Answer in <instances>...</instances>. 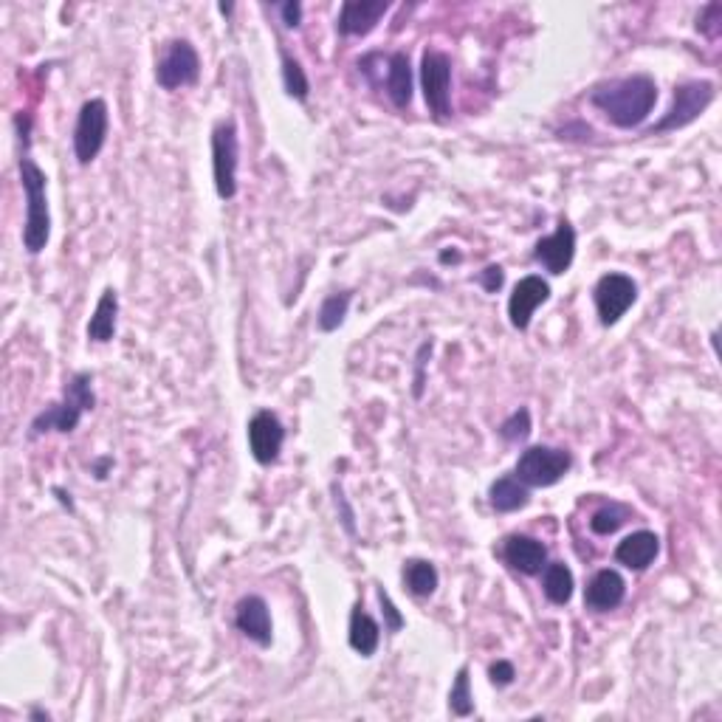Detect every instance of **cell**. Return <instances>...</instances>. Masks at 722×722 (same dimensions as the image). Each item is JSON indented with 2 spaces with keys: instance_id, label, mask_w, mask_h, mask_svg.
I'll return each mask as SVG.
<instances>
[{
  "instance_id": "cell-1",
  "label": "cell",
  "mask_w": 722,
  "mask_h": 722,
  "mask_svg": "<svg viewBox=\"0 0 722 722\" xmlns=\"http://www.w3.org/2000/svg\"><path fill=\"white\" fill-rule=\"evenodd\" d=\"M590 102H593V108H598L610 119V125L632 130V127L644 125L649 113L655 110L658 85L646 74L610 79V82H601L590 91Z\"/></svg>"
},
{
  "instance_id": "cell-2",
  "label": "cell",
  "mask_w": 722,
  "mask_h": 722,
  "mask_svg": "<svg viewBox=\"0 0 722 722\" xmlns=\"http://www.w3.org/2000/svg\"><path fill=\"white\" fill-rule=\"evenodd\" d=\"M20 187L26 195V226H23V249L29 254H40L51 237V212H48V178L29 156V147H23L20 161Z\"/></svg>"
},
{
  "instance_id": "cell-3",
  "label": "cell",
  "mask_w": 722,
  "mask_h": 722,
  "mask_svg": "<svg viewBox=\"0 0 722 722\" xmlns=\"http://www.w3.org/2000/svg\"><path fill=\"white\" fill-rule=\"evenodd\" d=\"M96 407L94 395V378L91 373H77V376L68 378L65 384L63 398L54 401L51 407H46L29 426V438H40L46 432H60L68 435L74 432L82 421L85 412H91Z\"/></svg>"
},
{
  "instance_id": "cell-4",
  "label": "cell",
  "mask_w": 722,
  "mask_h": 722,
  "mask_svg": "<svg viewBox=\"0 0 722 722\" xmlns=\"http://www.w3.org/2000/svg\"><path fill=\"white\" fill-rule=\"evenodd\" d=\"M717 96V85L711 79H689V82H680L672 94V108L663 113L658 125L649 127V136L655 133H669V130H683L691 122H697L708 105L714 102Z\"/></svg>"
},
{
  "instance_id": "cell-5",
  "label": "cell",
  "mask_w": 722,
  "mask_h": 722,
  "mask_svg": "<svg viewBox=\"0 0 722 722\" xmlns=\"http://www.w3.org/2000/svg\"><path fill=\"white\" fill-rule=\"evenodd\" d=\"M573 466V457L567 449L556 446H528L519 455L514 466V477L528 488H548L556 486Z\"/></svg>"
},
{
  "instance_id": "cell-6",
  "label": "cell",
  "mask_w": 722,
  "mask_h": 722,
  "mask_svg": "<svg viewBox=\"0 0 722 722\" xmlns=\"http://www.w3.org/2000/svg\"><path fill=\"white\" fill-rule=\"evenodd\" d=\"M237 164H240V139L235 119H223L212 130V175L220 201H232L237 195Z\"/></svg>"
},
{
  "instance_id": "cell-7",
  "label": "cell",
  "mask_w": 722,
  "mask_h": 722,
  "mask_svg": "<svg viewBox=\"0 0 722 722\" xmlns=\"http://www.w3.org/2000/svg\"><path fill=\"white\" fill-rule=\"evenodd\" d=\"M421 88L429 113L446 119L452 113V57L438 48H426L421 57Z\"/></svg>"
},
{
  "instance_id": "cell-8",
  "label": "cell",
  "mask_w": 722,
  "mask_h": 722,
  "mask_svg": "<svg viewBox=\"0 0 722 722\" xmlns=\"http://www.w3.org/2000/svg\"><path fill=\"white\" fill-rule=\"evenodd\" d=\"M110 113L105 99H88L79 108L77 127H74V156L82 167H88L108 142Z\"/></svg>"
},
{
  "instance_id": "cell-9",
  "label": "cell",
  "mask_w": 722,
  "mask_h": 722,
  "mask_svg": "<svg viewBox=\"0 0 722 722\" xmlns=\"http://www.w3.org/2000/svg\"><path fill=\"white\" fill-rule=\"evenodd\" d=\"M201 79V57L189 40H173L156 65V82L164 91L189 88Z\"/></svg>"
},
{
  "instance_id": "cell-10",
  "label": "cell",
  "mask_w": 722,
  "mask_h": 722,
  "mask_svg": "<svg viewBox=\"0 0 722 722\" xmlns=\"http://www.w3.org/2000/svg\"><path fill=\"white\" fill-rule=\"evenodd\" d=\"M635 299H638V285H635V280L629 274H621V271L604 274L596 283V288H593L598 322L604 328H613L615 322L635 305Z\"/></svg>"
},
{
  "instance_id": "cell-11",
  "label": "cell",
  "mask_w": 722,
  "mask_h": 722,
  "mask_svg": "<svg viewBox=\"0 0 722 722\" xmlns=\"http://www.w3.org/2000/svg\"><path fill=\"white\" fill-rule=\"evenodd\" d=\"M573 257H576V229L570 226V220L562 218L553 235L542 237L536 243L534 260L553 277H559L573 266Z\"/></svg>"
},
{
  "instance_id": "cell-12",
  "label": "cell",
  "mask_w": 722,
  "mask_h": 722,
  "mask_svg": "<svg viewBox=\"0 0 722 722\" xmlns=\"http://www.w3.org/2000/svg\"><path fill=\"white\" fill-rule=\"evenodd\" d=\"M285 443V426L283 421L268 412V409H260L249 421V452L252 457L260 463V466H271L280 452H283Z\"/></svg>"
},
{
  "instance_id": "cell-13",
  "label": "cell",
  "mask_w": 722,
  "mask_h": 722,
  "mask_svg": "<svg viewBox=\"0 0 722 722\" xmlns=\"http://www.w3.org/2000/svg\"><path fill=\"white\" fill-rule=\"evenodd\" d=\"M548 299H550L548 280H542V277H536V274L522 277V280L514 285L511 299H508V319H511V325L525 333V330L531 328V319H534L536 308L545 305Z\"/></svg>"
},
{
  "instance_id": "cell-14",
  "label": "cell",
  "mask_w": 722,
  "mask_h": 722,
  "mask_svg": "<svg viewBox=\"0 0 722 722\" xmlns=\"http://www.w3.org/2000/svg\"><path fill=\"white\" fill-rule=\"evenodd\" d=\"M503 559L522 576H539L548 565V548L534 536L511 534L503 539Z\"/></svg>"
},
{
  "instance_id": "cell-15",
  "label": "cell",
  "mask_w": 722,
  "mask_h": 722,
  "mask_svg": "<svg viewBox=\"0 0 722 722\" xmlns=\"http://www.w3.org/2000/svg\"><path fill=\"white\" fill-rule=\"evenodd\" d=\"M387 0H345L336 29L345 37H364L378 26V20L387 15Z\"/></svg>"
},
{
  "instance_id": "cell-16",
  "label": "cell",
  "mask_w": 722,
  "mask_h": 722,
  "mask_svg": "<svg viewBox=\"0 0 722 722\" xmlns=\"http://www.w3.org/2000/svg\"><path fill=\"white\" fill-rule=\"evenodd\" d=\"M235 627L257 646H271V610L266 598L243 596L235 607Z\"/></svg>"
},
{
  "instance_id": "cell-17",
  "label": "cell",
  "mask_w": 722,
  "mask_h": 722,
  "mask_svg": "<svg viewBox=\"0 0 722 722\" xmlns=\"http://www.w3.org/2000/svg\"><path fill=\"white\" fill-rule=\"evenodd\" d=\"M627 596V581L618 570H598L596 576L590 579L587 590H584V604L596 613H610L615 607H621V601Z\"/></svg>"
},
{
  "instance_id": "cell-18",
  "label": "cell",
  "mask_w": 722,
  "mask_h": 722,
  "mask_svg": "<svg viewBox=\"0 0 722 722\" xmlns=\"http://www.w3.org/2000/svg\"><path fill=\"white\" fill-rule=\"evenodd\" d=\"M378 88L387 91V96L393 99L395 108H409V102H412V65H409V57L404 51L387 54L384 77H381Z\"/></svg>"
},
{
  "instance_id": "cell-19",
  "label": "cell",
  "mask_w": 722,
  "mask_h": 722,
  "mask_svg": "<svg viewBox=\"0 0 722 722\" xmlns=\"http://www.w3.org/2000/svg\"><path fill=\"white\" fill-rule=\"evenodd\" d=\"M658 553H660L658 534H652V531H635V534H629L627 539L618 542V548H615V562L629 567V570H646V567L658 559Z\"/></svg>"
},
{
  "instance_id": "cell-20",
  "label": "cell",
  "mask_w": 722,
  "mask_h": 722,
  "mask_svg": "<svg viewBox=\"0 0 722 722\" xmlns=\"http://www.w3.org/2000/svg\"><path fill=\"white\" fill-rule=\"evenodd\" d=\"M116 316H119V294L113 288H105L96 302L91 322H88V339L96 345H108L116 336Z\"/></svg>"
},
{
  "instance_id": "cell-21",
  "label": "cell",
  "mask_w": 722,
  "mask_h": 722,
  "mask_svg": "<svg viewBox=\"0 0 722 722\" xmlns=\"http://www.w3.org/2000/svg\"><path fill=\"white\" fill-rule=\"evenodd\" d=\"M488 503L497 514H514V511L531 503V488L519 483L514 474H505L488 488Z\"/></svg>"
},
{
  "instance_id": "cell-22",
  "label": "cell",
  "mask_w": 722,
  "mask_h": 722,
  "mask_svg": "<svg viewBox=\"0 0 722 722\" xmlns=\"http://www.w3.org/2000/svg\"><path fill=\"white\" fill-rule=\"evenodd\" d=\"M347 641H350V649L359 652L361 658H373L376 655L378 644H381V627L373 621V615L364 613V607H356L350 613Z\"/></svg>"
},
{
  "instance_id": "cell-23",
  "label": "cell",
  "mask_w": 722,
  "mask_h": 722,
  "mask_svg": "<svg viewBox=\"0 0 722 722\" xmlns=\"http://www.w3.org/2000/svg\"><path fill=\"white\" fill-rule=\"evenodd\" d=\"M573 587H576V579H573V570H570L565 562H550V565H545V573H542V593H545L550 604L565 607L567 601L573 598Z\"/></svg>"
},
{
  "instance_id": "cell-24",
  "label": "cell",
  "mask_w": 722,
  "mask_h": 722,
  "mask_svg": "<svg viewBox=\"0 0 722 722\" xmlns=\"http://www.w3.org/2000/svg\"><path fill=\"white\" fill-rule=\"evenodd\" d=\"M401 576H404V584H407L409 593L418 598L432 596L440 584L438 567L432 565V562H426V559H407Z\"/></svg>"
},
{
  "instance_id": "cell-25",
  "label": "cell",
  "mask_w": 722,
  "mask_h": 722,
  "mask_svg": "<svg viewBox=\"0 0 722 722\" xmlns=\"http://www.w3.org/2000/svg\"><path fill=\"white\" fill-rule=\"evenodd\" d=\"M350 302H353V291H339V294H330L325 302H322V308H319V314H316V325L322 333H333V330H339L345 325V316L350 311Z\"/></svg>"
},
{
  "instance_id": "cell-26",
  "label": "cell",
  "mask_w": 722,
  "mask_h": 722,
  "mask_svg": "<svg viewBox=\"0 0 722 722\" xmlns=\"http://www.w3.org/2000/svg\"><path fill=\"white\" fill-rule=\"evenodd\" d=\"M280 63H283V85L285 94L297 102H305L308 94H311V82H308V74L305 68L299 65V60H294L288 51H280Z\"/></svg>"
},
{
  "instance_id": "cell-27",
  "label": "cell",
  "mask_w": 722,
  "mask_h": 722,
  "mask_svg": "<svg viewBox=\"0 0 722 722\" xmlns=\"http://www.w3.org/2000/svg\"><path fill=\"white\" fill-rule=\"evenodd\" d=\"M632 517V508L621 503H610L604 508H598L596 514L590 517V531L598 536H610L615 534L621 525H627V519Z\"/></svg>"
},
{
  "instance_id": "cell-28",
  "label": "cell",
  "mask_w": 722,
  "mask_h": 722,
  "mask_svg": "<svg viewBox=\"0 0 722 722\" xmlns=\"http://www.w3.org/2000/svg\"><path fill=\"white\" fill-rule=\"evenodd\" d=\"M449 708L455 717H469L474 711V697H471V680H469V669L460 666L455 675V686L449 691Z\"/></svg>"
},
{
  "instance_id": "cell-29",
  "label": "cell",
  "mask_w": 722,
  "mask_h": 722,
  "mask_svg": "<svg viewBox=\"0 0 722 722\" xmlns=\"http://www.w3.org/2000/svg\"><path fill=\"white\" fill-rule=\"evenodd\" d=\"M500 435H503V440H508V443H519V440L528 438V435H531V409L519 407L508 421H503Z\"/></svg>"
},
{
  "instance_id": "cell-30",
  "label": "cell",
  "mask_w": 722,
  "mask_h": 722,
  "mask_svg": "<svg viewBox=\"0 0 722 722\" xmlns=\"http://www.w3.org/2000/svg\"><path fill=\"white\" fill-rule=\"evenodd\" d=\"M697 32L708 40H720L722 34V3H708L697 15Z\"/></svg>"
},
{
  "instance_id": "cell-31",
  "label": "cell",
  "mask_w": 722,
  "mask_h": 722,
  "mask_svg": "<svg viewBox=\"0 0 722 722\" xmlns=\"http://www.w3.org/2000/svg\"><path fill=\"white\" fill-rule=\"evenodd\" d=\"M378 604H381V613H384V627H387V632H401V629H404V618H401L398 607L393 604V598L387 596L384 590H378Z\"/></svg>"
},
{
  "instance_id": "cell-32",
  "label": "cell",
  "mask_w": 722,
  "mask_h": 722,
  "mask_svg": "<svg viewBox=\"0 0 722 722\" xmlns=\"http://www.w3.org/2000/svg\"><path fill=\"white\" fill-rule=\"evenodd\" d=\"M488 677H491V683L497 686V689H505V686H511L514 683V663H508V660H497V663H491L488 666Z\"/></svg>"
},
{
  "instance_id": "cell-33",
  "label": "cell",
  "mask_w": 722,
  "mask_h": 722,
  "mask_svg": "<svg viewBox=\"0 0 722 722\" xmlns=\"http://www.w3.org/2000/svg\"><path fill=\"white\" fill-rule=\"evenodd\" d=\"M432 356V342H424L421 350H418V356H415V387H412V393L415 398H421L424 395V384H426V359Z\"/></svg>"
},
{
  "instance_id": "cell-34",
  "label": "cell",
  "mask_w": 722,
  "mask_h": 722,
  "mask_svg": "<svg viewBox=\"0 0 722 722\" xmlns=\"http://www.w3.org/2000/svg\"><path fill=\"white\" fill-rule=\"evenodd\" d=\"M333 500H336V511L342 514V525H345V531L350 536H356V514H353V508L347 505V497L342 486H333Z\"/></svg>"
},
{
  "instance_id": "cell-35",
  "label": "cell",
  "mask_w": 722,
  "mask_h": 722,
  "mask_svg": "<svg viewBox=\"0 0 722 722\" xmlns=\"http://www.w3.org/2000/svg\"><path fill=\"white\" fill-rule=\"evenodd\" d=\"M477 283L483 285V291H488V294H497L505 283V271L500 266L483 268V271L477 274Z\"/></svg>"
},
{
  "instance_id": "cell-36",
  "label": "cell",
  "mask_w": 722,
  "mask_h": 722,
  "mask_svg": "<svg viewBox=\"0 0 722 722\" xmlns=\"http://www.w3.org/2000/svg\"><path fill=\"white\" fill-rule=\"evenodd\" d=\"M280 15H283V23L288 29H297L299 23H302V3L297 0H288L280 6Z\"/></svg>"
},
{
  "instance_id": "cell-37",
  "label": "cell",
  "mask_w": 722,
  "mask_h": 722,
  "mask_svg": "<svg viewBox=\"0 0 722 722\" xmlns=\"http://www.w3.org/2000/svg\"><path fill=\"white\" fill-rule=\"evenodd\" d=\"M110 466H113V457H102V460H96V463H94L96 480H105V477H108Z\"/></svg>"
},
{
  "instance_id": "cell-38",
  "label": "cell",
  "mask_w": 722,
  "mask_h": 722,
  "mask_svg": "<svg viewBox=\"0 0 722 722\" xmlns=\"http://www.w3.org/2000/svg\"><path fill=\"white\" fill-rule=\"evenodd\" d=\"M440 263H460V252L457 249H452V252L446 249V252L440 254Z\"/></svg>"
},
{
  "instance_id": "cell-39",
  "label": "cell",
  "mask_w": 722,
  "mask_h": 722,
  "mask_svg": "<svg viewBox=\"0 0 722 722\" xmlns=\"http://www.w3.org/2000/svg\"><path fill=\"white\" fill-rule=\"evenodd\" d=\"M54 494L60 497V503L68 505V511H74V503H71V494H65L63 488H54Z\"/></svg>"
},
{
  "instance_id": "cell-40",
  "label": "cell",
  "mask_w": 722,
  "mask_h": 722,
  "mask_svg": "<svg viewBox=\"0 0 722 722\" xmlns=\"http://www.w3.org/2000/svg\"><path fill=\"white\" fill-rule=\"evenodd\" d=\"M32 720H51V717H48V711H40V708H34V711H32Z\"/></svg>"
},
{
  "instance_id": "cell-41",
  "label": "cell",
  "mask_w": 722,
  "mask_h": 722,
  "mask_svg": "<svg viewBox=\"0 0 722 722\" xmlns=\"http://www.w3.org/2000/svg\"><path fill=\"white\" fill-rule=\"evenodd\" d=\"M232 12H235L232 3H220V15H232Z\"/></svg>"
}]
</instances>
